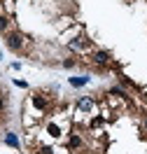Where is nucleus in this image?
Here are the masks:
<instances>
[{"label":"nucleus","mask_w":147,"mask_h":154,"mask_svg":"<svg viewBox=\"0 0 147 154\" xmlns=\"http://www.w3.org/2000/svg\"><path fill=\"white\" fill-rule=\"evenodd\" d=\"M7 47L10 49H21V35L19 33H10V35H7Z\"/></svg>","instance_id":"1"},{"label":"nucleus","mask_w":147,"mask_h":154,"mask_svg":"<svg viewBox=\"0 0 147 154\" xmlns=\"http://www.w3.org/2000/svg\"><path fill=\"white\" fill-rule=\"evenodd\" d=\"M93 61H96V63H108L110 54L108 51H96V54H93Z\"/></svg>","instance_id":"2"},{"label":"nucleus","mask_w":147,"mask_h":154,"mask_svg":"<svg viewBox=\"0 0 147 154\" xmlns=\"http://www.w3.org/2000/svg\"><path fill=\"white\" fill-rule=\"evenodd\" d=\"M87 82H89V77H72V79H70L72 87H82V84H87Z\"/></svg>","instance_id":"3"},{"label":"nucleus","mask_w":147,"mask_h":154,"mask_svg":"<svg viewBox=\"0 0 147 154\" xmlns=\"http://www.w3.org/2000/svg\"><path fill=\"white\" fill-rule=\"evenodd\" d=\"M33 103H35V107H40V110H44V107H47V100H44V98H40V96L33 98Z\"/></svg>","instance_id":"4"},{"label":"nucleus","mask_w":147,"mask_h":154,"mask_svg":"<svg viewBox=\"0 0 147 154\" xmlns=\"http://www.w3.org/2000/svg\"><path fill=\"white\" fill-rule=\"evenodd\" d=\"M5 140H7V145H12V147H17V145H19V140H17V135H14V133H7Z\"/></svg>","instance_id":"5"},{"label":"nucleus","mask_w":147,"mask_h":154,"mask_svg":"<svg viewBox=\"0 0 147 154\" xmlns=\"http://www.w3.org/2000/svg\"><path fill=\"white\" fill-rule=\"evenodd\" d=\"M49 133L54 135V138H56V135H61V131H59V126H56V124H49Z\"/></svg>","instance_id":"6"},{"label":"nucleus","mask_w":147,"mask_h":154,"mask_svg":"<svg viewBox=\"0 0 147 154\" xmlns=\"http://www.w3.org/2000/svg\"><path fill=\"white\" fill-rule=\"evenodd\" d=\"M7 26H10V21L5 19V17H0V33H2V30H7Z\"/></svg>","instance_id":"7"},{"label":"nucleus","mask_w":147,"mask_h":154,"mask_svg":"<svg viewBox=\"0 0 147 154\" xmlns=\"http://www.w3.org/2000/svg\"><path fill=\"white\" fill-rule=\"evenodd\" d=\"M79 145H82V140H79L77 135H72V138H70V147H79Z\"/></svg>","instance_id":"8"},{"label":"nucleus","mask_w":147,"mask_h":154,"mask_svg":"<svg viewBox=\"0 0 147 154\" xmlns=\"http://www.w3.org/2000/svg\"><path fill=\"white\" fill-rule=\"evenodd\" d=\"M79 105L84 107V110H89V107H91V100H82V103H79Z\"/></svg>","instance_id":"9"},{"label":"nucleus","mask_w":147,"mask_h":154,"mask_svg":"<svg viewBox=\"0 0 147 154\" xmlns=\"http://www.w3.org/2000/svg\"><path fill=\"white\" fill-rule=\"evenodd\" d=\"M42 154H51V147H42Z\"/></svg>","instance_id":"10"},{"label":"nucleus","mask_w":147,"mask_h":154,"mask_svg":"<svg viewBox=\"0 0 147 154\" xmlns=\"http://www.w3.org/2000/svg\"><path fill=\"white\" fill-rule=\"evenodd\" d=\"M2 107H5V100H2V98H0V112H2Z\"/></svg>","instance_id":"11"},{"label":"nucleus","mask_w":147,"mask_h":154,"mask_svg":"<svg viewBox=\"0 0 147 154\" xmlns=\"http://www.w3.org/2000/svg\"><path fill=\"white\" fill-rule=\"evenodd\" d=\"M145 128H147V122H145Z\"/></svg>","instance_id":"12"}]
</instances>
